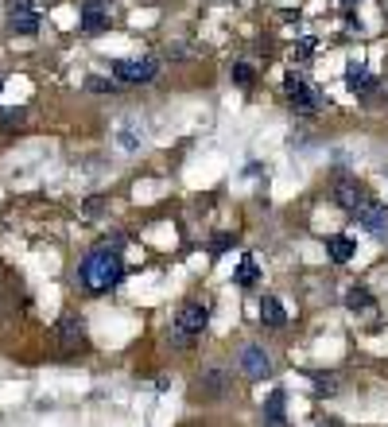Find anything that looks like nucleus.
Here are the masks:
<instances>
[{"label":"nucleus","mask_w":388,"mask_h":427,"mask_svg":"<svg viewBox=\"0 0 388 427\" xmlns=\"http://www.w3.org/2000/svg\"><path fill=\"white\" fill-rule=\"evenodd\" d=\"M78 280H82L86 292H94V295L121 287V280H125V257H121V249H113V245H97V249L82 260Z\"/></svg>","instance_id":"1"},{"label":"nucleus","mask_w":388,"mask_h":427,"mask_svg":"<svg viewBox=\"0 0 388 427\" xmlns=\"http://www.w3.org/2000/svg\"><path fill=\"white\" fill-rule=\"evenodd\" d=\"M284 89H287V101H292L295 113H318V109H323V94H318L299 70H287Z\"/></svg>","instance_id":"2"},{"label":"nucleus","mask_w":388,"mask_h":427,"mask_svg":"<svg viewBox=\"0 0 388 427\" xmlns=\"http://www.w3.org/2000/svg\"><path fill=\"white\" fill-rule=\"evenodd\" d=\"M206 323H210V307H206V303H187V307L179 311V318H175V338L179 342L198 338V334L206 331Z\"/></svg>","instance_id":"3"},{"label":"nucleus","mask_w":388,"mask_h":427,"mask_svg":"<svg viewBox=\"0 0 388 427\" xmlns=\"http://www.w3.org/2000/svg\"><path fill=\"white\" fill-rule=\"evenodd\" d=\"M155 74H160V62H155V59H117V62H113V78L128 82V86L152 82Z\"/></svg>","instance_id":"4"},{"label":"nucleus","mask_w":388,"mask_h":427,"mask_svg":"<svg viewBox=\"0 0 388 427\" xmlns=\"http://www.w3.org/2000/svg\"><path fill=\"white\" fill-rule=\"evenodd\" d=\"M353 218L361 221V229H365V233H373V237H388V206H381V202H361L357 210H353Z\"/></svg>","instance_id":"5"},{"label":"nucleus","mask_w":388,"mask_h":427,"mask_svg":"<svg viewBox=\"0 0 388 427\" xmlns=\"http://www.w3.org/2000/svg\"><path fill=\"white\" fill-rule=\"evenodd\" d=\"M8 23H12L16 35H35V31H39V12L28 4V0H12V8H8Z\"/></svg>","instance_id":"6"},{"label":"nucleus","mask_w":388,"mask_h":427,"mask_svg":"<svg viewBox=\"0 0 388 427\" xmlns=\"http://www.w3.org/2000/svg\"><path fill=\"white\" fill-rule=\"evenodd\" d=\"M241 373L249 377V381L272 377V361H268V354H264V346H245L241 350Z\"/></svg>","instance_id":"7"},{"label":"nucleus","mask_w":388,"mask_h":427,"mask_svg":"<svg viewBox=\"0 0 388 427\" xmlns=\"http://www.w3.org/2000/svg\"><path fill=\"white\" fill-rule=\"evenodd\" d=\"M78 23H82L86 35H101V31H109V8H105L101 0H89V4H82Z\"/></svg>","instance_id":"8"},{"label":"nucleus","mask_w":388,"mask_h":427,"mask_svg":"<svg viewBox=\"0 0 388 427\" xmlns=\"http://www.w3.org/2000/svg\"><path fill=\"white\" fill-rule=\"evenodd\" d=\"M334 202L342 210H357L361 202H369V191H365V183H357V179H342V183H338V191H334Z\"/></svg>","instance_id":"9"},{"label":"nucleus","mask_w":388,"mask_h":427,"mask_svg":"<svg viewBox=\"0 0 388 427\" xmlns=\"http://www.w3.org/2000/svg\"><path fill=\"white\" fill-rule=\"evenodd\" d=\"M345 86H350V94H357V97L377 94V74L369 67H361V62H350V67H345Z\"/></svg>","instance_id":"10"},{"label":"nucleus","mask_w":388,"mask_h":427,"mask_svg":"<svg viewBox=\"0 0 388 427\" xmlns=\"http://www.w3.org/2000/svg\"><path fill=\"white\" fill-rule=\"evenodd\" d=\"M260 323L268 326V331L287 326V311H284V303H279L276 295H264V299H260Z\"/></svg>","instance_id":"11"},{"label":"nucleus","mask_w":388,"mask_h":427,"mask_svg":"<svg viewBox=\"0 0 388 427\" xmlns=\"http://www.w3.org/2000/svg\"><path fill=\"white\" fill-rule=\"evenodd\" d=\"M326 253H330V260H334V265H350L353 253H357V245H353L345 233H334V237H326Z\"/></svg>","instance_id":"12"},{"label":"nucleus","mask_w":388,"mask_h":427,"mask_svg":"<svg viewBox=\"0 0 388 427\" xmlns=\"http://www.w3.org/2000/svg\"><path fill=\"white\" fill-rule=\"evenodd\" d=\"M284 392H272L268 396V404H264V427H287V412H284Z\"/></svg>","instance_id":"13"},{"label":"nucleus","mask_w":388,"mask_h":427,"mask_svg":"<svg viewBox=\"0 0 388 427\" xmlns=\"http://www.w3.org/2000/svg\"><path fill=\"white\" fill-rule=\"evenodd\" d=\"M226 389H229V373H226V369H210V373L198 381V392H202V396H221Z\"/></svg>","instance_id":"14"},{"label":"nucleus","mask_w":388,"mask_h":427,"mask_svg":"<svg viewBox=\"0 0 388 427\" xmlns=\"http://www.w3.org/2000/svg\"><path fill=\"white\" fill-rule=\"evenodd\" d=\"M233 284H241V287H257V284H260V268H257V260H253L249 253H245V257H241V265H237Z\"/></svg>","instance_id":"15"},{"label":"nucleus","mask_w":388,"mask_h":427,"mask_svg":"<svg viewBox=\"0 0 388 427\" xmlns=\"http://www.w3.org/2000/svg\"><path fill=\"white\" fill-rule=\"evenodd\" d=\"M59 334H62L66 346H74V342L86 338V326H82V318H78V315H66V318H62V326H59Z\"/></svg>","instance_id":"16"},{"label":"nucleus","mask_w":388,"mask_h":427,"mask_svg":"<svg viewBox=\"0 0 388 427\" xmlns=\"http://www.w3.org/2000/svg\"><path fill=\"white\" fill-rule=\"evenodd\" d=\"M345 307H350V311H373L377 307V303H373V295H369L365 292V287H350V292H345Z\"/></svg>","instance_id":"17"},{"label":"nucleus","mask_w":388,"mask_h":427,"mask_svg":"<svg viewBox=\"0 0 388 427\" xmlns=\"http://www.w3.org/2000/svg\"><path fill=\"white\" fill-rule=\"evenodd\" d=\"M233 245H237V237H233V233H218V237L210 241V257H214V260L226 257V253L233 249Z\"/></svg>","instance_id":"18"},{"label":"nucleus","mask_w":388,"mask_h":427,"mask_svg":"<svg viewBox=\"0 0 388 427\" xmlns=\"http://www.w3.org/2000/svg\"><path fill=\"white\" fill-rule=\"evenodd\" d=\"M229 74H233V82H237V86H241V89H249V86H253V78H257L249 62H237V67L229 70Z\"/></svg>","instance_id":"19"},{"label":"nucleus","mask_w":388,"mask_h":427,"mask_svg":"<svg viewBox=\"0 0 388 427\" xmlns=\"http://www.w3.org/2000/svg\"><path fill=\"white\" fill-rule=\"evenodd\" d=\"M23 117H28L23 109H0V128H16V125H23Z\"/></svg>","instance_id":"20"},{"label":"nucleus","mask_w":388,"mask_h":427,"mask_svg":"<svg viewBox=\"0 0 388 427\" xmlns=\"http://www.w3.org/2000/svg\"><path fill=\"white\" fill-rule=\"evenodd\" d=\"M311 55H315V39H299V47H295V59H299V62H307L311 59Z\"/></svg>","instance_id":"21"},{"label":"nucleus","mask_w":388,"mask_h":427,"mask_svg":"<svg viewBox=\"0 0 388 427\" xmlns=\"http://www.w3.org/2000/svg\"><path fill=\"white\" fill-rule=\"evenodd\" d=\"M86 86L97 89V94H109V89H117V82H109V78H89Z\"/></svg>","instance_id":"22"},{"label":"nucleus","mask_w":388,"mask_h":427,"mask_svg":"<svg viewBox=\"0 0 388 427\" xmlns=\"http://www.w3.org/2000/svg\"><path fill=\"white\" fill-rule=\"evenodd\" d=\"M121 144H125V148H136V144H140V140H136V133H132V125L121 128Z\"/></svg>","instance_id":"23"},{"label":"nucleus","mask_w":388,"mask_h":427,"mask_svg":"<svg viewBox=\"0 0 388 427\" xmlns=\"http://www.w3.org/2000/svg\"><path fill=\"white\" fill-rule=\"evenodd\" d=\"M315 389H318V392H334L338 381H323V373H318V377H315Z\"/></svg>","instance_id":"24"},{"label":"nucleus","mask_w":388,"mask_h":427,"mask_svg":"<svg viewBox=\"0 0 388 427\" xmlns=\"http://www.w3.org/2000/svg\"><path fill=\"white\" fill-rule=\"evenodd\" d=\"M345 4H357V0H345Z\"/></svg>","instance_id":"25"},{"label":"nucleus","mask_w":388,"mask_h":427,"mask_svg":"<svg viewBox=\"0 0 388 427\" xmlns=\"http://www.w3.org/2000/svg\"><path fill=\"white\" fill-rule=\"evenodd\" d=\"M0 89H4V82H0Z\"/></svg>","instance_id":"26"},{"label":"nucleus","mask_w":388,"mask_h":427,"mask_svg":"<svg viewBox=\"0 0 388 427\" xmlns=\"http://www.w3.org/2000/svg\"><path fill=\"white\" fill-rule=\"evenodd\" d=\"M384 175H388V171H384Z\"/></svg>","instance_id":"27"}]
</instances>
